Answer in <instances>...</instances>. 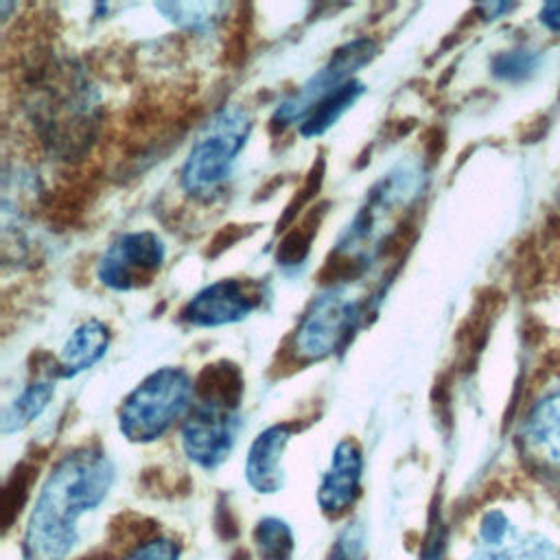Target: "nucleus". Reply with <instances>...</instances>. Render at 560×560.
Wrapping results in <instances>:
<instances>
[{"instance_id":"dca6fc26","label":"nucleus","mask_w":560,"mask_h":560,"mask_svg":"<svg viewBox=\"0 0 560 560\" xmlns=\"http://www.w3.org/2000/svg\"><path fill=\"white\" fill-rule=\"evenodd\" d=\"M55 396V383L52 381H33L28 383L20 396H15L2 411L0 427L2 433H15L31 424L42 411L48 407V402Z\"/></svg>"},{"instance_id":"1a4fd4ad","label":"nucleus","mask_w":560,"mask_h":560,"mask_svg":"<svg viewBox=\"0 0 560 560\" xmlns=\"http://www.w3.org/2000/svg\"><path fill=\"white\" fill-rule=\"evenodd\" d=\"M466 560H560V556L540 536L516 529L501 512H488L479 542Z\"/></svg>"},{"instance_id":"9b49d317","label":"nucleus","mask_w":560,"mask_h":560,"mask_svg":"<svg viewBox=\"0 0 560 560\" xmlns=\"http://www.w3.org/2000/svg\"><path fill=\"white\" fill-rule=\"evenodd\" d=\"M363 455L354 440H341L330 457V466L322 475L317 503L328 516L343 514L359 497Z\"/></svg>"},{"instance_id":"f257e3e1","label":"nucleus","mask_w":560,"mask_h":560,"mask_svg":"<svg viewBox=\"0 0 560 560\" xmlns=\"http://www.w3.org/2000/svg\"><path fill=\"white\" fill-rule=\"evenodd\" d=\"M114 466L98 448L63 455L46 477L24 534V560H63L77 538V521L109 492Z\"/></svg>"},{"instance_id":"9d476101","label":"nucleus","mask_w":560,"mask_h":560,"mask_svg":"<svg viewBox=\"0 0 560 560\" xmlns=\"http://www.w3.org/2000/svg\"><path fill=\"white\" fill-rule=\"evenodd\" d=\"M256 308L245 284L225 278L199 289L182 308V319L197 328H217L243 322Z\"/></svg>"},{"instance_id":"20e7f679","label":"nucleus","mask_w":560,"mask_h":560,"mask_svg":"<svg viewBox=\"0 0 560 560\" xmlns=\"http://www.w3.org/2000/svg\"><path fill=\"white\" fill-rule=\"evenodd\" d=\"M195 405V383L184 368L164 365L142 378L118 411L120 433L136 444L162 438L175 422L186 420Z\"/></svg>"},{"instance_id":"412c9836","label":"nucleus","mask_w":560,"mask_h":560,"mask_svg":"<svg viewBox=\"0 0 560 560\" xmlns=\"http://www.w3.org/2000/svg\"><path fill=\"white\" fill-rule=\"evenodd\" d=\"M540 22L551 31H560V2L545 4L540 9Z\"/></svg>"},{"instance_id":"aec40b11","label":"nucleus","mask_w":560,"mask_h":560,"mask_svg":"<svg viewBox=\"0 0 560 560\" xmlns=\"http://www.w3.org/2000/svg\"><path fill=\"white\" fill-rule=\"evenodd\" d=\"M494 74L503 77V79H514L518 77L523 70L529 68V57L523 50H510L503 52L494 59Z\"/></svg>"},{"instance_id":"7ed1b4c3","label":"nucleus","mask_w":560,"mask_h":560,"mask_svg":"<svg viewBox=\"0 0 560 560\" xmlns=\"http://www.w3.org/2000/svg\"><path fill=\"white\" fill-rule=\"evenodd\" d=\"M252 133V116L238 105L212 114L192 140L179 171V184L192 199L208 201L232 177L238 153Z\"/></svg>"},{"instance_id":"6ab92c4d","label":"nucleus","mask_w":560,"mask_h":560,"mask_svg":"<svg viewBox=\"0 0 560 560\" xmlns=\"http://www.w3.org/2000/svg\"><path fill=\"white\" fill-rule=\"evenodd\" d=\"M125 560H177V547L168 538H151L138 545Z\"/></svg>"},{"instance_id":"423d86ee","label":"nucleus","mask_w":560,"mask_h":560,"mask_svg":"<svg viewBox=\"0 0 560 560\" xmlns=\"http://www.w3.org/2000/svg\"><path fill=\"white\" fill-rule=\"evenodd\" d=\"M376 55V44L370 37H354L339 46L332 57L311 74L295 92L280 101L271 114L273 127H289L300 122L335 90L354 79V72L370 63Z\"/></svg>"},{"instance_id":"4468645a","label":"nucleus","mask_w":560,"mask_h":560,"mask_svg":"<svg viewBox=\"0 0 560 560\" xmlns=\"http://www.w3.org/2000/svg\"><path fill=\"white\" fill-rule=\"evenodd\" d=\"M109 348V328L105 322L90 317L81 322L63 341L57 354V376L74 378L94 368Z\"/></svg>"},{"instance_id":"f03ea898","label":"nucleus","mask_w":560,"mask_h":560,"mask_svg":"<svg viewBox=\"0 0 560 560\" xmlns=\"http://www.w3.org/2000/svg\"><path fill=\"white\" fill-rule=\"evenodd\" d=\"M33 125L50 151L70 160L85 151L98 116V96L85 72L68 59H59L52 72H44L33 83L28 101Z\"/></svg>"},{"instance_id":"f8f14e48","label":"nucleus","mask_w":560,"mask_h":560,"mask_svg":"<svg viewBox=\"0 0 560 560\" xmlns=\"http://www.w3.org/2000/svg\"><path fill=\"white\" fill-rule=\"evenodd\" d=\"M521 442L534 466L560 475V392L547 394L529 409Z\"/></svg>"},{"instance_id":"ddd939ff","label":"nucleus","mask_w":560,"mask_h":560,"mask_svg":"<svg viewBox=\"0 0 560 560\" xmlns=\"http://www.w3.org/2000/svg\"><path fill=\"white\" fill-rule=\"evenodd\" d=\"M289 424H273L256 435L245 457V479L260 494H273L282 488V453L291 440Z\"/></svg>"},{"instance_id":"f3484780","label":"nucleus","mask_w":560,"mask_h":560,"mask_svg":"<svg viewBox=\"0 0 560 560\" xmlns=\"http://www.w3.org/2000/svg\"><path fill=\"white\" fill-rule=\"evenodd\" d=\"M225 4L219 2H158L155 11H160L168 22L186 31H206L219 18Z\"/></svg>"},{"instance_id":"39448f33","label":"nucleus","mask_w":560,"mask_h":560,"mask_svg":"<svg viewBox=\"0 0 560 560\" xmlns=\"http://www.w3.org/2000/svg\"><path fill=\"white\" fill-rule=\"evenodd\" d=\"M361 311L363 295L354 284L326 287L304 311L293 335V352L304 361H322L335 354L357 328Z\"/></svg>"},{"instance_id":"6e6552de","label":"nucleus","mask_w":560,"mask_h":560,"mask_svg":"<svg viewBox=\"0 0 560 560\" xmlns=\"http://www.w3.org/2000/svg\"><path fill=\"white\" fill-rule=\"evenodd\" d=\"M166 260V245L153 230L118 234L96 262V278L112 291H133L153 280Z\"/></svg>"},{"instance_id":"a211bd4d","label":"nucleus","mask_w":560,"mask_h":560,"mask_svg":"<svg viewBox=\"0 0 560 560\" xmlns=\"http://www.w3.org/2000/svg\"><path fill=\"white\" fill-rule=\"evenodd\" d=\"M254 545L260 560H289L293 551V536L284 521L269 516L256 525Z\"/></svg>"},{"instance_id":"0eeeda50","label":"nucleus","mask_w":560,"mask_h":560,"mask_svg":"<svg viewBox=\"0 0 560 560\" xmlns=\"http://www.w3.org/2000/svg\"><path fill=\"white\" fill-rule=\"evenodd\" d=\"M238 429L232 396L214 394L197 400L182 422V448L201 468H217L232 451Z\"/></svg>"},{"instance_id":"2eb2a0df","label":"nucleus","mask_w":560,"mask_h":560,"mask_svg":"<svg viewBox=\"0 0 560 560\" xmlns=\"http://www.w3.org/2000/svg\"><path fill=\"white\" fill-rule=\"evenodd\" d=\"M365 92V85L359 79L348 81L339 90H335L330 96H326L300 125L302 138H317L326 133Z\"/></svg>"}]
</instances>
